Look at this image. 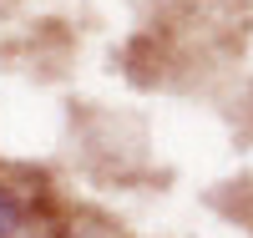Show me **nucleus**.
<instances>
[{
    "instance_id": "f257e3e1",
    "label": "nucleus",
    "mask_w": 253,
    "mask_h": 238,
    "mask_svg": "<svg viewBox=\"0 0 253 238\" xmlns=\"http://www.w3.org/2000/svg\"><path fill=\"white\" fill-rule=\"evenodd\" d=\"M31 228V198L15 183H0V238H26Z\"/></svg>"
}]
</instances>
